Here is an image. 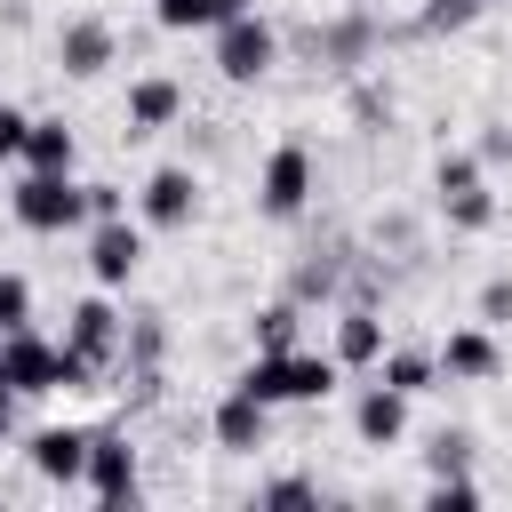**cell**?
I'll use <instances>...</instances> for the list:
<instances>
[{"label":"cell","instance_id":"cell-26","mask_svg":"<svg viewBox=\"0 0 512 512\" xmlns=\"http://www.w3.org/2000/svg\"><path fill=\"white\" fill-rule=\"evenodd\" d=\"M8 328H32V280L24 272H0V336Z\"/></svg>","mask_w":512,"mask_h":512},{"label":"cell","instance_id":"cell-25","mask_svg":"<svg viewBox=\"0 0 512 512\" xmlns=\"http://www.w3.org/2000/svg\"><path fill=\"white\" fill-rule=\"evenodd\" d=\"M472 16H488V0H424V16H416V32H464Z\"/></svg>","mask_w":512,"mask_h":512},{"label":"cell","instance_id":"cell-30","mask_svg":"<svg viewBox=\"0 0 512 512\" xmlns=\"http://www.w3.org/2000/svg\"><path fill=\"white\" fill-rule=\"evenodd\" d=\"M24 128H32V112L0 104V160H24Z\"/></svg>","mask_w":512,"mask_h":512},{"label":"cell","instance_id":"cell-3","mask_svg":"<svg viewBox=\"0 0 512 512\" xmlns=\"http://www.w3.org/2000/svg\"><path fill=\"white\" fill-rule=\"evenodd\" d=\"M280 64V32L248 8V16H232V24H216V72L232 80V88H248V80H264Z\"/></svg>","mask_w":512,"mask_h":512},{"label":"cell","instance_id":"cell-17","mask_svg":"<svg viewBox=\"0 0 512 512\" xmlns=\"http://www.w3.org/2000/svg\"><path fill=\"white\" fill-rule=\"evenodd\" d=\"M232 16H248V0H152V24L160 32H216Z\"/></svg>","mask_w":512,"mask_h":512},{"label":"cell","instance_id":"cell-4","mask_svg":"<svg viewBox=\"0 0 512 512\" xmlns=\"http://www.w3.org/2000/svg\"><path fill=\"white\" fill-rule=\"evenodd\" d=\"M256 200H264V216H304V200H312V152L304 144H272V160H264V176H256Z\"/></svg>","mask_w":512,"mask_h":512},{"label":"cell","instance_id":"cell-18","mask_svg":"<svg viewBox=\"0 0 512 512\" xmlns=\"http://www.w3.org/2000/svg\"><path fill=\"white\" fill-rule=\"evenodd\" d=\"M304 48H312V56H328V64H360V56L376 48V24H368V16H344V24H328V32H312Z\"/></svg>","mask_w":512,"mask_h":512},{"label":"cell","instance_id":"cell-5","mask_svg":"<svg viewBox=\"0 0 512 512\" xmlns=\"http://www.w3.org/2000/svg\"><path fill=\"white\" fill-rule=\"evenodd\" d=\"M136 208H144V224H152V232H184V224L200 216V176L168 160V168H152V176H144Z\"/></svg>","mask_w":512,"mask_h":512},{"label":"cell","instance_id":"cell-29","mask_svg":"<svg viewBox=\"0 0 512 512\" xmlns=\"http://www.w3.org/2000/svg\"><path fill=\"white\" fill-rule=\"evenodd\" d=\"M480 328H512V280H488L480 288Z\"/></svg>","mask_w":512,"mask_h":512},{"label":"cell","instance_id":"cell-28","mask_svg":"<svg viewBox=\"0 0 512 512\" xmlns=\"http://www.w3.org/2000/svg\"><path fill=\"white\" fill-rule=\"evenodd\" d=\"M472 464V432H432V472H464Z\"/></svg>","mask_w":512,"mask_h":512},{"label":"cell","instance_id":"cell-1","mask_svg":"<svg viewBox=\"0 0 512 512\" xmlns=\"http://www.w3.org/2000/svg\"><path fill=\"white\" fill-rule=\"evenodd\" d=\"M240 384H248L264 408H312V400L336 392V352H328V360H320V352H296V344H288V352H256Z\"/></svg>","mask_w":512,"mask_h":512},{"label":"cell","instance_id":"cell-2","mask_svg":"<svg viewBox=\"0 0 512 512\" xmlns=\"http://www.w3.org/2000/svg\"><path fill=\"white\" fill-rule=\"evenodd\" d=\"M8 208H16L24 232H72V224H88V192L72 184V168H32Z\"/></svg>","mask_w":512,"mask_h":512},{"label":"cell","instance_id":"cell-8","mask_svg":"<svg viewBox=\"0 0 512 512\" xmlns=\"http://www.w3.org/2000/svg\"><path fill=\"white\" fill-rule=\"evenodd\" d=\"M136 264H144V232H136L128 216H96V232H88V272H96L104 288H120V280H136Z\"/></svg>","mask_w":512,"mask_h":512},{"label":"cell","instance_id":"cell-22","mask_svg":"<svg viewBox=\"0 0 512 512\" xmlns=\"http://www.w3.org/2000/svg\"><path fill=\"white\" fill-rule=\"evenodd\" d=\"M296 320H304V304H296V296L264 304V312H256V352H288V344H296Z\"/></svg>","mask_w":512,"mask_h":512},{"label":"cell","instance_id":"cell-19","mask_svg":"<svg viewBox=\"0 0 512 512\" xmlns=\"http://www.w3.org/2000/svg\"><path fill=\"white\" fill-rule=\"evenodd\" d=\"M80 160V136L64 120H32L24 128V168H72Z\"/></svg>","mask_w":512,"mask_h":512},{"label":"cell","instance_id":"cell-10","mask_svg":"<svg viewBox=\"0 0 512 512\" xmlns=\"http://www.w3.org/2000/svg\"><path fill=\"white\" fill-rule=\"evenodd\" d=\"M24 464H32L40 480H56V488H72V480L88 472V432H80V424H48V432H32V448H24Z\"/></svg>","mask_w":512,"mask_h":512},{"label":"cell","instance_id":"cell-12","mask_svg":"<svg viewBox=\"0 0 512 512\" xmlns=\"http://www.w3.org/2000/svg\"><path fill=\"white\" fill-rule=\"evenodd\" d=\"M112 56H120V40H112L104 16H80V24H64V40H56V64H64L72 80H96Z\"/></svg>","mask_w":512,"mask_h":512},{"label":"cell","instance_id":"cell-13","mask_svg":"<svg viewBox=\"0 0 512 512\" xmlns=\"http://www.w3.org/2000/svg\"><path fill=\"white\" fill-rule=\"evenodd\" d=\"M432 360H440V376H456V384H488V376L504 368V352H496V336H488V328H456Z\"/></svg>","mask_w":512,"mask_h":512},{"label":"cell","instance_id":"cell-31","mask_svg":"<svg viewBox=\"0 0 512 512\" xmlns=\"http://www.w3.org/2000/svg\"><path fill=\"white\" fill-rule=\"evenodd\" d=\"M88 192V216H120V184H80Z\"/></svg>","mask_w":512,"mask_h":512},{"label":"cell","instance_id":"cell-6","mask_svg":"<svg viewBox=\"0 0 512 512\" xmlns=\"http://www.w3.org/2000/svg\"><path fill=\"white\" fill-rule=\"evenodd\" d=\"M88 496L96 504H136V448H128V432H88Z\"/></svg>","mask_w":512,"mask_h":512},{"label":"cell","instance_id":"cell-9","mask_svg":"<svg viewBox=\"0 0 512 512\" xmlns=\"http://www.w3.org/2000/svg\"><path fill=\"white\" fill-rule=\"evenodd\" d=\"M0 368H8L16 400H24V392H56V344L32 336V328H8V336H0Z\"/></svg>","mask_w":512,"mask_h":512},{"label":"cell","instance_id":"cell-32","mask_svg":"<svg viewBox=\"0 0 512 512\" xmlns=\"http://www.w3.org/2000/svg\"><path fill=\"white\" fill-rule=\"evenodd\" d=\"M16 432V384H8V368H0V440Z\"/></svg>","mask_w":512,"mask_h":512},{"label":"cell","instance_id":"cell-21","mask_svg":"<svg viewBox=\"0 0 512 512\" xmlns=\"http://www.w3.org/2000/svg\"><path fill=\"white\" fill-rule=\"evenodd\" d=\"M440 216L456 232H488L496 224V200H488V184H464V192H440Z\"/></svg>","mask_w":512,"mask_h":512},{"label":"cell","instance_id":"cell-15","mask_svg":"<svg viewBox=\"0 0 512 512\" xmlns=\"http://www.w3.org/2000/svg\"><path fill=\"white\" fill-rule=\"evenodd\" d=\"M184 112V88L168 80V72H144V80H128V136H152V128H168Z\"/></svg>","mask_w":512,"mask_h":512},{"label":"cell","instance_id":"cell-11","mask_svg":"<svg viewBox=\"0 0 512 512\" xmlns=\"http://www.w3.org/2000/svg\"><path fill=\"white\" fill-rule=\"evenodd\" d=\"M120 328H128V320H120L104 296H88V304H72V328H64V344H72L80 360L112 368V360H120Z\"/></svg>","mask_w":512,"mask_h":512},{"label":"cell","instance_id":"cell-23","mask_svg":"<svg viewBox=\"0 0 512 512\" xmlns=\"http://www.w3.org/2000/svg\"><path fill=\"white\" fill-rule=\"evenodd\" d=\"M336 272H344L336 256H312V264H296V280H288V296H296V304H320V296H336Z\"/></svg>","mask_w":512,"mask_h":512},{"label":"cell","instance_id":"cell-16","mask_svg":"<svg viewBox=\"0 0 512 512\" xmlns=\"http://www.w3.org/2000/svg\"><path fill=\"white\" fill-rule=\"evenodd\" d=\"M376 352H384V320L368 304H344L336 312V368H376Z\"/></svg>","mask_w":512,"mask_h":512},{"label":"cell","instance_id":"cell-14","mask_svg":"<svg viewBox=\"0 0 512 512\" xmlns=\"http://www.w3.org/2000/svg\"><path fill=\"white\" fill-rule=\"evenodd\" d=\"M352 432H360L368 448H392V440L408 432V392H392V384H368V392L352 400Z\"/></svg>","mask_w":512,"mask_h":512},{"label":"cell","instance_id":"cell-7","mask_svg":"<svg viewBox=\"0 0 512 512\" xmlns=\"http://www.w3.org/2000/svg\"><path fill=\"white\" fill-rule=\"evenodd\" d=\"M208 432H216V448H224V456H256V448H264V432H272V408H264L248 384H232V392L216 400Z\"/></svg>","mask_w":512,"mask_h":512},{"label":"cell","instance_id":"cell-24","mask_svg":"<svg viewBox=\"0 0 512 512\" xmlns=\"http://www.w3.org/2000/svg\"><path fill=\"white\" fill-rule=\"evenodd\" d=\"M424 504H432V512H472V504H480V480H472V472H440V480L424 488Z\"/></svg>","mask_w":512,"mask_h":512},{"label":"cell","instance_id":"cell-27","mask_svg":"<svg viewBox=\"0 0 512 512\" xmlns=\"http://www.w3.org/2000/svg\"><path fill=\"white\" fill-rule=\"evenodd\" d=\"M256 504H272V512H296V504H320V488H312L304 472H288V480H264V488H256Z\"/></svg>","mask_w":512,"mask_h":512},{"label":"cell","instance_id":"cell-20","mask_svg":"<svg viewBox=\"0 0 512 512\" xmlns=\"http://www.w3.org/2000/svg\"><path fill=\"white\" fill-rule=\"evenodd\" d=\"M376 376H384L392 392H408V400H416V392H432L440 360H432V352H376Z\"/></svg>","mask_w":512,"mask_h":512}]
</instances>
